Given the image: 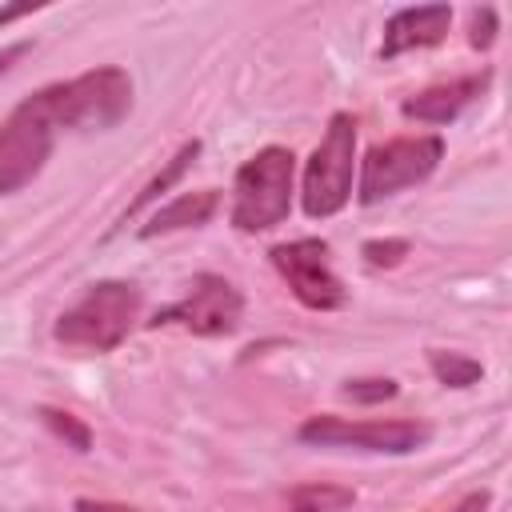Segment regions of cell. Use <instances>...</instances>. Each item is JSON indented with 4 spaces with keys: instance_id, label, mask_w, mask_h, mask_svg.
<instances>
[{
    "instance_id": "cell-9",
    "label": "cell",
    "mask_w": 512,
    "mask_h": 512,
    "mask_svg": "<svg viewBox=\"0 0 512 512\" xmlns=\"http://www.w3.org/2000/svg\"><path fill=\"white\" fill-rule=\"evenodd\" d=\"M492 84V68H480V72H468V76H456V80H444V84H432L424 92H412L400 100V116L404 120H416V124H452L468 104H476Z\"/></svg>"
},
{
    "instance_id": "cell-15",
    "label": "cell",
    "mask_w": 512,
    "mask_h": 512,
    "mask_svg": "<svg viewBox=\"0 0 512 512\" xmlns=\"http://www.w3.org/2000/svg\"><path fill=\"white\" fill-rule=\"evenodd\" d=\"M40 420H44V424H48L72 452H88V448H92V428H88L84 420H76L72 412H64V408H48V404H44V408H40Z\"/></svg>"
},
{
    "instance_id": "cell-20",
    "label": "cell",
    "mask_w": 512,
    "mask_h": 512,
    "mask_svg": "<svg viewBox=\"0 0 512 512\" xmlns=\"http://www.w3.org/2000/svg\"><path fill=\"white\" fill-rule=\"evenodd\" d=\"M488 504H492V492H488V488H476V492H468L460 504H452L448 512H488Z\"/></svg>"
},
{
    "instance_id": "cell-16",
    "label": "cell",
    "mask_w": 512,
    "mask_h": 512,
    "mask_svg": "<svg viewBox=\"0 0 512 512\" xmlns=\"http://www.w3.org/2000/svg\"><path fill=\"white\" fill-rule=\"evenodd\" d=\"M396 392H400V384L388 380V376H360V380H344L340 384V396L352 400V404H384Z\"/></svg>"
},
{
    "instance_id": "cell-11",
    "label": "cell",
    "mask_w": 512,
    "mask_h": 512,
    "mask_svg": "<svg viewBox=\"0 0 512 512\" xmlns=\"http://www.w3.org/2000/svg\"><path fill=\"white\" fill-rule=\"evenodd\" d=\"M220 208V192L216 188H200V192H180L176 200L160 204L148 224L140 228V240H156V236H168V232H184V228H200L216 216Z\"/></svg>"
},
{
    "instance_id": "cell-4",
    "label": "cell",
    "mask_w": 512,
    "mask_h": 512,
    "mask_svg": "<svg viewBox=\"0 0 512 512\" xmlns=\"http://www.w3.org/2000/svg\"><path fill=\"white\" fill-rule=\"evenodd\" d=\"M352 176H356V116L332 112L320 144L304 160L300 180V208L308 220H328L352 200Z\"/></svg>"
},
{
    "instance_id": "cell-8",
    "label": "cell",
    "mask_w": 512,
    "mask_h": 512,
    "mask_svg": "<svg viewBox=\"0 0 512 512\" xmlns=\"http://www.w3.org/2000/svg\"><path fill=\"white\" fill-rule=\"evenodd\" d=\"M272 268L284 276V284L292 288V296L312 308V312H336L348 304V288L344 280L332 272V248L320 236H300L288 244H272L268 248Z\"/></svg>"
},
{
    "instance_id": "cell-1",
    "label": "cell",
    "mask_w": 512,
    "mask_h": 512,
    "mask_svg": "<svg viewBox=\"0 0 512 512\" xmlns=\"http://www.w3.org/2000/svg\"><path fill=\"white\" fill-rule=\"evenodd\" d=\"M128 112L132 76L120 64H100L24 96L0 124V196L24 192L44 172L60 132H112Z\"/></svg>"
},
{
    "instance_id": "cell-17",
    "label": "cell",
    "mask_w": 512,
    "mask_h": 512,
    "mask_svg": "<svg viewBox=\"0 0 512 512\" xmlns=\"http://www.w3.org/2000/svg\"><path fill=\"white\" fill-rule=\"evenodd\" d=\"M408 240H400V236H384V240H364L360 244V256H364V264L368 268H396L404 256H408Z\"/></svg>"
},
{
    "instance_id": "cell-14",
    "label": "cell",
    "mask_w": 512,
    "mask_h": 512,
    "mask_svg": "<svg viewBox=\"0 0 512 512\" xmlns=\"http://www.w3.org/2000/svg\"><path fill=\"white\" fill-rule=\"evenodd\" d=\"M428 368L444 388H472L484 376V364L464 356V352H448V348H428Z\"/></svg>"
},
{
    "instance_id": "cell-2",
    "label": "cell",
    "mask_w": 512,
    "mask_h": 512,
    "mask_svg": "<svg viewBox=\"0 0 512 512\" xmlns=\"http://www.w3.org/2000/svg\"><path fill=\"white\" fill-rule=\"evenodd\" d=\"M144 296L136 284L128 280H96L84 288V296L76 304H68L56 324H52V340L72 348V352H112L128 340L132 324L140 320Z\"/></svg>"
},
{
    "instance_id": "cell-22",
    "label": "cell",
    "mask_w": 512,
    "mask_h": 512,
    "mask_svg": "<svg viewBox=\"0 0 512 512\" xmlns=\"http://www.w3.org/2000/svg\"><path fill=\"white\" fill-rule=\"evenodd\" d=\"M44 4H16V8H0V24L16 20V16H28V12H40Z\"/></svg>"
},
{
    "instance_id": "cell-13",
    "label": "cell",
    "mask_w": 512,
    "mask_h": 512,
    "mask_svg": "<svg viewBox=\"0 0 512 512\" xmlns=\"http://www.w3.org/2000/svg\"><path fill=\"white\" fill-rule=\"evenodd\" d=\"M352 504H356V492L332 480H304L288 492V512H344Z\"/></svg>"
},
{
    "instance_id": "cell-7",
    "label": "cell",
    "mask_w": 512,
    "mask_h": 512,
    "mask_svg": "<svg viewBox=\"0 0 512 512\" xmlns=\"http://www.w3.org/2000/svg\"><path fill=\"white\" fill-rule=\"evenodd\" d=\"M240 320H244V292L216 272H200L192 276L188 292L176 304L160 308L148 320V328H184L192 336H232Z\"/></svg>"
},
{
    "instance_id": "cell-6",
    "label": "cell",
    "mask_w": 512,
    "mask_h": 512,
    "mask_svg": "<svg viewBox=\"0 0 512 512\" xmlns=\"http://www.w3.org/2000/svg\"><path fill=\"white\" fill-rule=\"evenodd\" d=\"M296 436L312 448H360L384 456H408L432 440L424 420H352V416H308Z\"/></svg>"
},
{
    "instance_id": "cell-12",
    "label": "cell",
    "mask_w": 512,
    "mask_h": 512,
    "mask_svg": "<svg viewBox=\"0 0 512 512\" xmlns=\"http://www.w3.org/2000/svg\"><path fill=\"white\" fill-rule=\"evenodd\" d=\"M196 156H200V140L192 136V140H184V144L172 152V160H164V168H160V172H156V176H152V180H148V184L136 192V200L124 208L120 224L136 220V216H140L148 204H156V200H160V196H164V192H168V188H172V184H176V180H180V176H184V172L196 164Z\"/></svg>"
},
{
    "instance_id": "cell-3",
    "label": "cell",
    "mask_w": 512,
    "mask_h": 512,
    "mask_svg": "<svg viewBox=\"0 0 512 512\" xmlns=\"http://www.w3.org/2000/svg\"><path fill=\"white\" fill-rule=\"evenodd\" d=\"M292 180H296L292 148L268 144V148L252 152L232 176L228 224L244 236H256V232L284 224L292 212Z\"/></svg>"
},
{
    "instance_id": "cell-5",
    "label": "cell",
    "mask_w": 512,
    "mask_h": 512,
    "mask_svg": "<svg viewBox=\"0 0 512 512\" xmlns=\"http://www.w3.org/2000/svg\"><path fill=\"white\" fill-rule=\"evenodd\" d=\"M444 160V140L436 132L420 136H392L384 144H372L356 168V200L360 204H380L404 188L424 184Z\"/></svg>"
},
{
    "instance_id": "cell-21",
    "label": "cell",
    "mask_w": 512,
    "mask_h": 512,
    "mask_svg": "<svg viewBox=\"0 0 512 512\" xmlns=\"http://www.w3.org/2000/svg\"><path fill=\"white\" fill-rule=\"evenodd\" d=\"M28 52H32V40H16V44H4V48H0V80H4V76H8V68H12L20 56H28Z\"/></svg>"
},
{
    "instance_id": "cell-10",
    "label": "cell",
    "mask_w": 512,
    "mask_h": 512,
    "mask_svg": "<svg viewBox=\"0 0 512 512\" xmlns=\"http://www.w3.org/2000/svg\"><path fill=\"white\" fill-rule=\"evenodd\" d=\"M448 24H452V4H420V8L392 12L388 24H384L380 60H396L404 52L436 48L448 36Z\"/></svg>"
},
{
    "instance_id": "cell-18",
    "label": "cell",
    "mask_w": 512,
    "mask_h": 512,
    "mask_svg": "<svg viewBox=\"0 0 512 512\" xmlns=\"http://www.w3.org/2000/svg\"><path fill=\"white\" fill-rule=\"evenodd\" d=\"M496 32H500V16H496V8H492V4L472 8V16H468V44H472L476 52H488V48L496 44Z\"/></svg>"
},
{
    "instance_id": "cell-19",
    "label": "cell",
    "mask_w": 512,
    "mask_h": 512,
    "mask_svg": "<svg viewBox=\"0 0 512 512\" xmlns=\"http://www.w3.org/2000/svg\"><path fill=\"white\" fill-rule=\"evenodd\" d=\"M72 508H76V512H144V508L120 504V500H92V496H80Z\"/></svg>"
}]
</instances>
